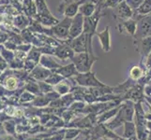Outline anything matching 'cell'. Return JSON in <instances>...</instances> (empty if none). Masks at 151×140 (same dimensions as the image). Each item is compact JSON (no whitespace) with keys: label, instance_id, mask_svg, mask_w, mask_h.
Masks as SVG:
<instances>
[{"label":"cell","instance_id":"cell-4","mask_svg":"<svg viewBox=\"0 0 151 140\" xmlns=\"http://www.w3.org/2000/svg\"><path fill=\"white\" fill-rule=\"evenodd\" d=\"M136 15V14H134ZM137 29L134 36L135 41L151 36V14L136 15Z\"/></svg>","mask_w":151,"mask_h":140},{"label":"cell","instance_id":"cell-44","mask_svg":"<svg viewBox=\"0 0 151 140\" xmlns=\"http://www.w3.org/2000/svg\"><path fill=\"white\" fill-rule=\"evenodd\" d=\"M17 112H18V113H16V116H18V117H20V116H23V115H24V112H23V111L18 110Z\"/></svg>","mask_w":151,"mask_h":140},{"label":"cell","instance_id":"cell-10","mask_svg":"<svg viewBox=\"0 0 151 140\" xmlns=\"http://www.w3.org/2000/svg\"><path fill=\"white\" fill-rule=\"evenodd\" d=\"M121 99L124 101H132L133 103L137 102H143L145 100V92H144V87L140 86L139 84H135L132 87L125 95H121Z\"/></svg>","mask_w":151,"mask_h":140},{"label":"cell","instance_id":"cell-42","mask_svg":"<svg viewBox=\"0 0 151 140\" xmlns=\"http://www.w3.org/2000/svg\"><path fill=\"white\" fill-rule=\"evenodd\" d=\"M145 75H147V76L149 77V79L151 80V67H150V68H148V69H147V74H145Z\"/></svg>","mask_w":151,"mask_h":140},{"label":"cell","instance_id":"cell-35","mask_svg":"<svg viewBox=\"0 0 151 140\" xmlns=\"http://www.w3.org/2000/svg\"><path fill=\"white\" fill-rule=\"evenodd\" d=\"M126 3L129 6L133 11H135L140 6L142 5V3L144 2V0H125Z\"/></svg>","mask_w":151,"mask_h":140},{"label":"cell","instance_id":"cell-3","mask_svg":"<svg viewBox=\"0 0 151 140\" xmlns=\"http://www.w3.org/2000/svg\"><path fill=\"white\" fill-rule=\"evenodd\" d=\"M99 59V57L95 54H91L89 53H75L71 58V62L74 64L77 71L79 73H86L91 71V68L95 62Z\"/></svg>","mask_w":151,"mask_h":140},{"label":"cell","instance_id":"cell-21","mask_svg":"<svg viewBox=\"0 0 151 140\" xmlns=\"http://www.w3.org/2000/svg\"><path fill=\"white\" fill-rule=\"evenodd\" d=\"M121 107H122V103L119 106L114 107V108H111V109L100 114V115L98 116V123H105L110 120H112V119L117 114V112L121 108Z\"/></svg>","mask_w":151,"mask_h":140},{"label":"cell","instance_id":"cell-18","mask_svg":"<svg viewBox=\"0 0 151 140\" xmlns=\"http://www.w3.org/2000/svg\"><path fill=\"white\" fill-rule=\"evenodd\" d=\"M54 72L61 75L63 77H65V79H71L72 77H75L78 73H79V72L77 71L73 63H70V64L64 65V66L62 65L61 67H59L58 69L55 70Z\"/></svg>","mask_w":151,"mask_h":140},{"label":"cell","instance_id":"cell-5","mask_svg":"<svg viewBox=\"0 0 151 140\" xmlns=\"http://www.w3.org/2000/svg\"><path fill=\"white\" fill-rule=\"evenodd\" d=\"M74 80L76 81L77 85L86 88L102 87L106 85L99 80L96 77V74L92 71H88L86 73H78L74 77Z\"/></svg>","mask_w":151,"mask_h":140},{"label":"cell","instance_id":"cell-14","mask_svg":"<svg viewBox=\"0 0 151 140\" xmlns=\"http://www.w3.org/2000/svg\"><path fill=\"white\" fill-rule=\"evenodd\" d=\"M134 44L136 45V50L141 55V62H140V64H141L144 62L145 57L151 53V36L135 41Z\"/></svg>","mask_w":151,"mask_h":140},{"label":"cell","instance_id":"cell-1","mask_svg":"<svg viewBox=\"0 0 151 140\" xmlns=\"http://www.w3.org/2000/svg\"><path fill=\"white\" fill-rule=\"evenodd\" d=\"M134 121V103L132 101H124L122 103V107L112 120L105 122V125L114 131L116 129L122 126L126 122Z\"/></svg>","mask_w":151,"mask_h":140},{"label":"cell","instance_id":"cell-45","mask_svg":"<svg viewBox=\"0 0 151 140\" xmlns=\"http://www.w3.org/2000/svg\"><path fill=\"white\" fill-rule=\"evenodd\" d=\"M147 140H151V131L149 132V134H148V137H147Z\"/></svg>","mask_w":151,"mask_h":140},{"label":"cell","instance_id":"cell-38","mask_svg":"<svg viewBox=\"0 0 151 140\" xmlns=\"http://www.w3.org/2000/svg\"><path fill=\"white\" fill-rule=\"evenodd\" d=\"M140 65H145V68H147V69L150 68V67H151V53H150L147 57H145V60H144V62H143V63L140 64Z\"/></svg>","mask_w":151,"mask_h":140},{"label":"cell","instance_id":"cell-20","mask_svg":"<svg viewBox=\"0 0 151 140\" xmlns=\"http://www.w3.org/2000/svg\"><path fill=\"white\" fill-rule=\"evenodd\" d=\"M98 7V4L94 2H84L80 5L79 8V13H81L84 17H89L95 13Z\"/></svg>","mask_w":151,"mask_h":140},{"label":"cell","instance_id":"cell-31","mask_svg":"<svg viewBox=\"0 0 151 140\" xmlns=\"http://www.w3.org/2000/svg\"><path fill=\"white\" fill-rule=\"evenodd\" d=\"M52 73L46 68H42V67H38L34 71L35 77L39 80H46Z\"/></svg>","mask_w":151,"mask_h":140},{"label":"cell","instance_id":"cell-30","mask_svg":"<svg viewBox=\"0 0 151 140\" xmlns=\"http://www.w3.org/2000/svg\"><path fill=\"white\" fill-rule=\"evenodd\" d=\"M65 77H63L61 75L55 73V72H54L53 74H51L47 79L45 80L46 82H48L49 84L53 85V86H55L59 83V82H61L62 80H64Z\"/></svg>","mask_w":151,"mask_h":140},{"label":"cell","instance_id":"cell-7","mask_svg":"<svg viewBox=\"0 0 151 140\" xmlns=\"http://www.w3.org/2000/svg\"><path fill=\"white\" fill-rule=\"evenodd\" d=\"M72 18L65 17L57 24L51 28L52 35L61 40H68L70 38V28Z\"/></svg>","mask_w":151,"mask_h":140},{"label":"cell","instance_id":"cell-8","mask_svg":"<svg viewBox=\"0 0 151 140\" xmlns=\"http://www.w3.org/2000/svg\"><path fill=\"white\" fill-rule=\"evenodd\" d=\"M117 134L109 129L105 123H96L92 128H90V139L97 140L100 138H116L119 137Z\"/></svg>","mask_w":151,"mask_h":140},{"label":"cell","instance_id":"cell-34","mask_svg":"<svg viewBox=\"0 0 151 140\" xmlns=\"http://www.w3.org/2000/svg\"><path fill=\"white\" fill-rule=\"evenodd\" d=\"M122 1H124V0H104V1L101 2V4L102 9L116 8L117 5Z\"/></svg>","mask_w":151,"mask_h":140},{"label":"cell","instance_id":"cell-40","mask_svg":"<svg viewBox=\"0 0 151 140\" xmlns=\"http://www.w3.org/2000/svg\"><path fill=\"white\" fill-rule=\"evenodd\" d=\"M145 101L147 102L148 105L151 107V96H148V95H145Z\"/></svg>","mask_w":151,"mask_h":140},{"label":"cell","instance_id":"cell-24","mask_svg":"<svg viewBox=\"0 0 151 140\" xmlns=\"http://www.w3.org/2000/svg\"><path fill=\"white\" fill-rule=\"evenodd\" d=\"M136 125V136L139 140H147L149 134V130L147 124H135Z\"/></svg>","mask_w":151,"mask_h":140},{"label":"cell","instance_id":"cell-9","mask_svg":"<svg viewBox=\"0 0 151 140\" xmlns=\"http://www.w3.org/2000/svg\"><path fill=\"white\" fill-rule=\"evenodd\" d=\"M80 4L75 0H63L58 7V11L63 13L65 17L73 18L79 13Z\"/></svg>","mask_w":151,"mask_h":140},{"label":"cell","instance_id":"cell-19","mask_svg":"<svg viewBox=\"0 0 151 140\" xmlns=\"http://www.w3.org/2000/svg\"><path fill=\"white\" fill-rule=\"evenodd\" d=\"M137 83V81L133 80L131 77H128V79L125 80L124 82H122L121 84H119L117 86H114V93H116V95H125L129 89H131L132 87H133L135 84Z\"/></svg>","mask_w":151,"mask_h":140},{"label":"cell","instance_id":"cell-39","mask_svg":"<svg viewBox=\"0 0 151 140\" xmlns=\"http://www.w3.org/2000/svg\"><path fill=\"white\" fill-rule=\"evenodd\" d=\"M144 92H145V95L151 96V80L147 84H145V86L144 87Z\"/></svg>","mask_w":151,"mask_h":140},{"label":"cell","instance_id":"cell-46","mask_svg":"<svg viewBox=\"0 0 151 140\" xmlns=\"http://www.w3.org/2000/svg\"><path fill=\"white\" fill-rule=\"evenodd\" d=\"M64 140H76V138L75 139H64Z\"/></svg>","mask_w":151,"mask_h":140},{"label":"cell","instance_id":"cell-26","mask_svg":"<svg viewBox=\"0 0 151 140\" xmlns=\"http://www.w3.org/2000/svg\"><path fill=\"white\" fill-rule=\"evenodd\" d=\"M136 15H148L151 14V0H144V2L134 11Z\"/></svg>","mask_w":151,"mask_h":140},{"label":"cell","instance_id":"cell-27","mask_svg":"<svg viewBox=\"0 0 151 140\" xmlns=\"http://www.w3.org/2000/svg\"><path fill=\"white\" fill-rule=\"evenodd\" d=\"M71 87L69 82H66V80H62L61 82H59L58 84L55 85V91L59 93L60 95H65L67 93L70 92L71 91Z\"/></svg>","mask_w":151,"mask_h":140},{"label":"cell","instance_id":"cell-11","mask_svg":"<svg viewBox=\"0 0 151 140\" xmlns=\"http://www.w3.org/2000/svg\"><path fill=\"white\" fill-rule=\"evenodd\" d=\"M84 19L81 13H78L75 17L72 18L70 28V38L69 40L73 39L77 37H79L81 34L84 32Z\"/></svg>","mask_w":151,"mask_h":140},{"label":"cell","instance_id":"cell-17","mask_svg":"<svg viewBox=\"0 0 151 140\" xmlns=\"http://www.w3.org/2000/svg\"><path fill=\"white\" fill-rule=\"evenodd\" d=\"M116 8V13L119 20H129L133 18L134 11L129 8V6L126 3L125 0L119 3Z\"/></svg>","mask_w":151,"mask_h":140},{"label":"cell","instance_id":"cell-6","mask_svg":"<svg viewBox=\"0 0 151 140\" xmlns=\"http://www.w3.org/2000/svg\"><path fill=\"white\" fill-rule=\"evenodd\" d=\"M98 122V116L95 114H86L84 117H78L74 120H72L70 123H68L66 127H74L79 128L81 130H85V129H90Z\"/></svg>","mask_w":151,"mask_h":140},{"label":"cell","instance_id":"cell-25","mask_svg":"<svg viewBox=\"0 0 151 140\" xmlns=\"http://www.w3.org/2000/svg\"><path fill=\"white\" fill-rule=\"evenodd\" d=\"M40 63H41V65H42L44 67H46V68H48V69H53L54 71L56 70V69H58L59 67L62 66L61 65L57 64L55 60L51 59L50 57H48V56H43V57H41Z\"/></svg>","mask_w":151,"mask_h":140},{"label":"cell","instance_id":"cell-28","mask_svg":"<svg viewBox=\"0 0 151 140\" xmlns=\"http://www.w3.org/2000/svg\"><path fill=\"white\" fill-rule=\"evenodd\" d=\"M81 133H82V130L79 128H74V127L66 128L65 139H75L80 136Z\"/></svg>","mask_w":151,"mask_h":140},{"label":"cell","instance_id":"cell-37","mask_svg":"<svg viewBox=\"0 0 151 140\" xmlns=\"http://www.w3.org/2000/svg\"><path fill=\"white\" fill-rule=\"evenodd\" d=\"M6 84H7L8 89L14 90L15 88H16V86H17V81H16V80L14 79V77H9V79L7 80Z\"/></svg>","mask_w":151,"mask_h":140},{"label":"cell","instance_id":"cell-36","mask_svg":"<svg viewBox=\"0 0 151 140\" xmlns=\"http://www.w3.org/2000/svg\"><path fill=\"white\" fill-rule=\"evenodd\" d=\"M40 90L42 91L43 92H46V93H48L52 91H54V87L53 85H51L49 84L48 82H40Z\"/></svg>","mask_w":151,"mask_h":140},{"label":"cell","instance_id":"cell-22","mask_svg":"<svg viewBox=\"0 0 151 140\" xmlns=\"http://www.w3.org/2000/svg\"><path fill=\"white\" fill-rule=\"evenodd\" d=\"M147 69L145 68V65H134L132 66L131 70H129V77L132 79L133 80L137 81L139 79H141V77L147 74Z\"/></svg>","mask_w":151,"mask_h":140},{"label":"cell","instance_id":"cell-29","mask_svg":"<svg viewBox=\"0 0 151 140\" xmlns=\"http://www.w3.org/2000/svg\"><path fill=\"white\" fill-rule=\"evenodd\" d=\"M78 115V114L76 113V112H74L73 110H70L69 107L67 108V109L62 113V115H61V117H62V119H63V121L65 122V123H66V125L68 123H70L72 120H74V119L76 118V116ZM66 127V126H65Z\"/></svg>","mask_w":151,"mask_h":140},{"label":"cell","instance_id":"cell-12","mask_svg":"<svg viewBox=\"0 0 151 140\" xmlns=\"http://www.w3.org/2000/svg\"><path fill=\"white\" fill-rule=\"evenodd\" d=\"M68 42H69L70 46L71 47V49L75 51V53H86V51L88 53V43L86 37L84 33L71 40L68 39Z\"/></svg>","mask_w":151,"mask_h":140},{"label":"cell","instance_id":"cell-2","mask_svg":"<svg viewBox=\"0 0 151 140\" xmlns=\"http://www.w3.org/2000/svg\"><path fill=\"white\" fill-rule=\"evenodd\" d=\"M102 8H101V2L98 4V7L95 13L91 15L89 17H85L84 19V33L87 39V43H88V53L91 54H94L93 53V37L96 35L97 33V28H98V24L100 22L101 18L102 17Z\"/></svg>","mask_w":151,"mask_h":140},{"label":"cell","instance_id":"cell-13","mask_svg":"<svg viewBox=\"0 0 151 140\" xmlns=\"http://www.w3.org/2000/svg\"><path fill=\"white\" fill-rule=\"evenodd\" d=\"M55 54L61 60H67V59L71 60V58L75 54V51L71 49L68 40H64L63 43L58 44L55 47Z\"/></svg>","mask_w":151,"mask_h":140},{"label":"cell","instance_id":"cell-43","mask_svg":"<svg viewBox=\"0 0 151 140\" xmlns=\"http://www.w3.org/2000/svg\"><path fill=\"white\" fill-rule=\"evenodd\" d=\"M103 140H120V136L116 138H103Z\"/></svg>","mask_w":151,"mask_h":140},{"label":"cell","instance_id":"cell-32","mask_svg":"<svg viewBox=\"0 0 151 140\" xmlns=\"http://www.w3.org/2000/svg\"><path fill=\"white\" fill-rule=\"evenodd\" d=\"M60 98H61L62 102H63V105L65 107H70V105H72V104L75 102V97L71 92L67 93L65 95H62V97H60Z\"/></svg>","mask_w":151,"mask_h":140},{"label":"cell","instance_id":"cell-23","mask_svg":"<svg viewBox=\"0 0 151 140\" xmlns=\"http://www.w3.org/2000/svg\"><path fill=\"white\" fill-rule=\"evenodd\" d=\"M124 132L122 134V137L124 138H131L133 136H136V125L134 122H126L124 124Z\"/></svg>","mask_w":151,"mask_h":140},{"label":"cell","instance_id":"cell-41","mask_svg":"<svg viewBox=\"0 0 151 140\" xmlns=\"http://www.w3.org/2000/svg\"><path fill=\"white\" fill-rule=\"evenodd\" d=\"M120 140H139V139L137 138V136H133L131 138H124V137L120 136Z\"/></svg>","mask_w":151,"mask_h":140},{"label":"cell","instance_id":"cell-16","mask_svg":"<svg viewBox=\"0 0 151 140\" xmlns=\"http://www.w3.org/2000/svg\"><path fill=\"white\" fill-rule=\"evenodd\" d=\"M96 36L101 42V49L104 53H109L111 50V35L110 26H106L101 32H97Z\"/></svg>","mask_w":151,"mask_h":140},{"label":"cell","instance_id":"cell-15","mask_svg":"<svg viewBox=\"0 0 151 140\" xmlns=\"http://www.w3.org/2000/svg\"><path fill=\"white\" fill-rule=\"evenodd\" d=\"M118 29L119 33H123L124 31L128 35L134 37L137 29V21L132 18L129 20H121V22L118 23Z\"/></svg>","mask_w":151,"mask_h":140},{"label":"cell","instance_id":"cell-33","mask_svg":"<svg viewBox=\"0 0 151 140\" xmlns=\"http://www.w3.org/2000/svg\"><path fill=\"white\" fill-rule=\"evenodd\" d=\"M86 106V103H85V102L75 101L72 105H70V107L69 108L70 110H73L74 112H76L77 114H81L82 110L84 109Z\"/></svg>","mask_w":151,"mask_h":140},{"label":"cell","instance_id":"cell-47","mask_svg":"<svg viewBox=\"0 0 151 140\" xmlns=\"http://www.w3.org/2000/svg\"><path fill=\"white\" fill-rule=\"evenodd\" d=\"M90 140H93V139H90Z\"/></svg>","mask_w":151,"mask_h":140}]
</instances>
